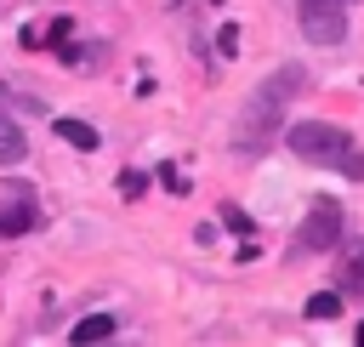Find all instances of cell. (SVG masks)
Returning a JSON list of instances; mask_svg holds the SVG:
<instances>
[{
	"mask_svg": "<svg viewBox=\"0 0 364 347\" xmlns=\"http://www.w3.org/2000/svg\"><path fill=\"white\" fill-rule=\"evenodd\" d=\"M222 222H228V228H239V233H250V216H245L239 205H222Z\"/></svg>",
	"mask_w": 364,
	"mask_h": 347,
	"instance_id": "11",
	"label": "cell"
},
{
	"mask_svg": "<svg viewBox=\"0 0 364 347\" xmlns=\"http://www.w3.org/2000/svg\"><path fill=\"white\" fill-rule=\"evenodd\" d=\"M23 154H28V142H23V131H17V125H11L6 114H0V165H17Z\"/></svg>",
	"mask_w": 364,
	"mask_h": 347,
	"instance_id": "9",
	"label": "cell"
},
{
	"mask_svg": "<svg viewBox=\"0 0 364 347\" xmlns=\"http://www.w3.org/2000/svg\"><path fill=\"white\" fill-rule=\"evenodd\" d=\"M301 85H307L301 63H284V68H273V74L245 97V108H239V119H233V148H239L245 159H256V154L273 142V131H279V119H284V108L296 102Z\"/></svg>",
	"mask_w": 364,
	"mask_h": 347,
	"instance_id": "1",
	"label": "cell"
},
{
	"mask_svg": "<svg viewBox=\"0 0 364 347\" xmlns=\"http://www.w3.org/2000/svg\"><path fill=\"white\" fill-rule=\"evenodd\" d=\"M114 330H119V324H114L108 313H91V319H80V324L68 330V341H108Z\"/></svg>",
	"mask_w": 364,
	"mask_h": 347,
	"instance_id": "7",
	"label": "cell"
},
{
	"mask_svg": "<svg viewBox=\"0 0 364 347\" xmlns=\"http://www.w3.org/2000/svg\"><path fill=\"white\" fill-rule=\"evenodd\" d=\"M336 284H341V290H353V296H364V239H353V245L341 250V267H336Z\"/></svg>",
	"mask_w": 364,
	"mask_h": 347,
	"instance_id": "6",
	"label": "cell"
},
{
	"mask_svg": "<svg viewBox=\"0 0 364 347\" xmlns=\"http://www.w3.org/2000/svg\"><path fill=\"white\" fill-rule=\"evenodd\" d=\"M296 17H301V34H307L313 46L347 40V11H341V0H296Z\"/></svg>",
	"mask_w": 364,
	"mask_h": 347,
	"instance_id": "4",
	"label": "cell"
},
{
	"mask_svg": "<svg viewBox=\"0 0 364 347\" xmlns=\"http://www.w3.org/2000/svg\"><path fill=\"white\" fill-rule=\"evenodd\" d=\"M290 154L301 159V165H324V171H341V176H353V182H364V154L353 148V137L341 131V125H330V119H301V125H290Z\"/></svg>",
	"mask_w": 364,
	"mask_h": 347,
	"instance_id": "2",
	"label": "cell"
},
{
	"mask_svg": "<svg viewBox=\"0 0 364 347\" xmlns=\"http://www.w3.org/2000/svg\"><path fill=\"white\" fill-rule=\"evenodd\" d=\"M119 188H125V193H131V199H136V193H142V188H148V176H142V171H125V176H119Z\"/></svg>",
	"mask_w": 364,
	"mask_h": 347,
	"instance_id": "12",
	"label": "cell"
},
{
	"mask_svg": "<svg viewBox=\"0 0 364 347\" xmlns=\"http://www.w3.org/2000/svg\"><path fill=\"white\" fill-rule=\"evenodd\" d=\"M341 313V290H318V296H307V319H336Z\"/></svg>",
	"mask_w": 364,
	"mask_h": 347,
	"instance_id": "10",
	"label": "cell"
},
{
	"mask_svg": "<svg viewBox=\"0 0 364 347\" xmlns=\"http://www.w3.org/2000/svg\"><path fill=\"white\" fill-rule=\"evenodd\" d=\"M353 341H358V347H364V324H358V330H353Z\"/></svg>",
	"mask_w": 364,
	"mask_h": 347,
	"instance_id": "14",
	"label": "cell"
},
{
	"mask_svg": "<svg viewBox=\"0 0 364 347\" xmlns=\"http://www.w3.org/2000/svg\"><path fill=\"white\" fill-rule=\"evenodd\" d=\"M336 239H341V205H336V199H318V205L307 210V222L296 228L290 256H318V250H330Z\"/></svg>",
	"mask_w": 364,
	"mask_h": 347,
	"instance_id": "3",
	"label": "cell"
},
{
	"mask_svg": "<svg viewBox=\"0 0 364 347\" xmlns=\"http://www.w3.org/2000/svg\"><path fill=\"white\" fill-rule=\"evenodd\" d=\"M57 137H63L68 148H80V154H91V148H97V131H91L85 119H57Z\"/></svg>",
	"mask_w": 364,
	"mask_h": 347,
	"instance_id": "8",
	"label": "cell"
},
{
	"mask_svg": "<svg viewBox=\"0 0 364 347\" xmlns=\"http://www.w3.org/2000/svg\"><path fill=\"white\" fill-rule=\"evenodd\" d=\"M34 222H40L34 188H28V182H6V176H0V233H6V239H23Z\"/></svg>",
	"mask_w": 364,
	"mask_h": 347,
	"instance_id": "5",
	"label": "cell"
},
{
	"mask_svg": "<svg viewBox=\"0 0 364 347\" xmlns=\"http://www.w3.org/2000/svg\"><path fill=\"white\" fill-rule=\"evenodd\" d=\"M6 108H17V97H11V85L0 80V114H6Z\"/></svg>",
	"mask_w": 364,
	"mask_h": 347,
	"instance_id": "13",
	"label": "cell"
}]
</instances>
